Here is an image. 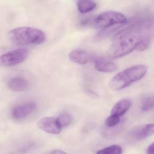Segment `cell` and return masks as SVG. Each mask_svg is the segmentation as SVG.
Segmentation results:
<instances>
[{
  "label": "cell",
  "instance_id": "1",
  "mask_svg": "<svg viewBox=\"0 0 154 154\" xmlns=\"http://www.w3.org/2000/svg\"><path fill=\"white\" fill-rule=\"evenodd\" d=\"M152 28L151 20H143L119 31L114 37L109 48V57L119 58L136 49L142 39L152 36Z\"/></svg>",
  "mask_w": 154,
  "mask_h": 154
},
{
  "label": "cell",
  "instance_id": "11",
  "mask_svg": "<svg viewBox=\"0 0 154 154\" xmlns=\"http://www.w3.org/2000/svg\"><path fill=\"white\" fill-rule=\"evenodd\" d=\"M8 87L11 91L20 92L26 90L29 87V83L24 78L17 77L12 78L8 82Z\"/></svg>",
  "mask_w": 154,
  "mask_h": 154
},
{
  "label": "cell",
  "instance_id": "16",
  "mask_svg": "<svg viewBox=\"0 0 154 154\" xmlns=\"http://www.w3.org/2000/svg\"><path fill=\"white\" fill-rule=\"evenodd\" d=\"M122 148L117 145L110 146L99 150L96 154H122Z\"/></svg>",
  "mask_w": 154,
  "mask_h": 154
},
{
  "label": "cell",
  "instance_id": "12",
  "mask_svg": "<svg viewBox=\"0 0 154 154\" xmlns=\"http://www.w3.org/2000/svg\"><path fill=\"white\" fill-rule=\"evenodd\" d=\"M131 105L132 102L130 100H122L114 106L111 110V114L121 117L128 111Z\"/></svg>",
  "mask_w": 154,
  "mask_h": 154
},
{
  "label": "cell",
  "instance_id": "6",
  "mask_svg": "<svg viewBox=\"0 0 154 154\" xmlns=\"http://www.w3.org/2000/svg\"><path fill=\"white\" fill-rule=\"evenodd\" d=\"M37 125L40 128L52 134H59L62 129L59 125L57 119L54 118H42L39 120Z\"/></svg>",
  "mask_w": 154,
  "mask_h": 154
},
{
  "label": "cell",
  "instance_id": "10",
  "mask_svg": "<svg viewBox=\"0 0 154 154\" xmlns=\"http://www.w3.org/2000/svg\"><path fill=\"white\" fill-rule=\"evenodd\" d=\"M94 65L97 70L105 73H112L117 69V66L115 63L102 57L96 58Z\"/></svg>",
  "mask_w": 154,
  "mask_h": 154
},
{
  "label": "cell",
  "instance_id": "3",
  "mask_svg": "<svg viewBox=\"0 0 154 154\" xmlns=\"http://www.w3.org/2000/svg\"><path fill=\"white\" fill-rule=\"evenodd\" d=\"M147 71V67L144 65H137L128 68L113 77L109 82V87L115 91L121 90L143 79Z\"/></svg>",
  "mask_w": 154,
  "mask_h": 154
},
{
  "label": "cell",
  "instance_id": "5",
  "mask_svg": "<svg viewBox=\"0 0 154 154\" xmlns=\"http://www.w3.org/2000/svg\"><path fill=\"white\" fill-rule=\"evenodd\" d=\"M29 52L26 49H18L7 52L0 57V66H13L24 61Z\"/></svg>",
  "mask_w": 154,
  "mask_h": 154
},
{
  "label": "cell",
  "instance_id": "15",
  "mask_svg": "<svg viewBox=\"0 0 154 154\" xmlns=\"http://www.w3.org/2000/svg\"><path fill=\"white\" fill-rule=\"evenodd\" d=\"M154 97L153 96H148L143 98L141 110L143 112H147L153 109Z\"/></svg>",
  "mask_w": 154,
  "mask_h": 154
},
{
  "label": "cell",
  "instance_id": "19",
  "mask_svg": "<svg viewBox=\"0 0 154 154\" xmlns=\"http://www.w3.org/2000/svg\"><path fill=\"white\" fill-rule=\"evenodd\" d=\"M46 154H68L65 153L63 151H61V150H54V151H51V152H49Z\"/></svg>",
  "mask_w": 154,
  "mask_h": 154
},
{
  "label": "cell",
  "instance_id": "4",
  "mask_svg": "<svg viewBox=\"0 0 154 154\" xmlns=\"http://www.w3.org/2000/svg\"><path fill=\"white\" fill-rule=\"evenodd\" d=\"M127 21L126 17L123 14L109 11L99 15L94 20V23L99 28H108L118 24H124Z\"/></svg>",
  "mask_w": 154,
  "mask_h": 154
},
{
  "label": "cell",
  "instance_id": "2",
  "mask_svg": "<svg viewBox=\"0 0 154 154\" xmlns=\"http://www.w3.org/2000/svg\"><path fill=\"white\" fill-rule=\"evenodd\" d=\"M12 42L17 45H39L45 42L46 36L44 32L31 27H19L9 32Z\"/></svg>",
  "mask_w": 154,
  "mask_h": 154
},
{
  "label": "cell",
  "instance_id": "17",
  "mask_svg": "<svg viewBox=\"0 0 154 154\" xmlns=\"http://www.w3.org/2000/svg\"><path fill=\"white\" fill-rule=\"evenodd\" d=\"M120 117L111 115L106 119L105 124L108 127L113 128L117 125L120 122Z\"/></svg>",
  "mask_w": 154,
  "mask_h": 154
},
{
  "label": "cell",
  "instance_id": "18",
  "mask_svg": "<svg viewBox=\"0 0 154 154\" xmlns=\"http://www.w3.org/2000/svg\"><path fill=\"white\" fill-rule=\"evenodd\" d=\"M146 154H154V144L153 143L150 145L146 152Z\"/></svg>",
  "mask_w": 154,
  "mask_h": 154
},
{
  "label": "cell",
  "instance_id": "13",
  "mask_svg": "<svg viewBox=\"0 0 154 154\" xmlns=\"http://www.w3.org/2000/svg\"><path fill=\"white\" fill-rule=\"evenodd\" d=\"M97 5L92 0H79L77 3L78 10L81 13H87L93 11Z\"/></svg>",
  "mask_w": 154,
  "mask_h": 154
},
{
  "label": "cell",
  "instance_id": "7",
  "mask_svg": "<svg viewBox=\"0 0 154 154\" xmlns=\"http://www.w3.org/2000/svg\"><path fill=\"white\" fill-rule=\"evenodd\" d=\"M36 108V105L34 103L24 104L14 107L13 109L12 115L15 119H22L32 113Z\"/></svg>",
  "mask_w": 154,
  "mask_h": 154
},
{
  "label": "cell",
  "instance_id": "8",
  "mask_svg": "<svg viewBox=\"0 0 154 154\" xmlns=\"http://www.w3.org/2000/svg\"><path fill=\"white\" fill-rule=\"evenodd\" d=\"M154 131V124H148L137 128L133 130L132 135L135 140L142 141L152 135Z\"/></svg>",
  "mask_w": 154,
  "mask_h": 154
},
{
  "label": "cell",
  "instance_id": "14",
  "mask_svg": "<svg viewBox=\"0 0 154 154\" xmlns=\"http://www.w3.org/2000/svg\"><path fill=\"white\" fill-rule=\"evenodd\" d=\"M57 121L61 128L69 125L72 121V118L68 113H62L57 118Z\"/></svg>",
  "mask_w": 154,
  "mask_h": 154
},
{
  "label": "cell",
  "instance_id": "9",
  "mask_svg": "<svg viewBox=\"0 0 154 154\" xmlns=\"http://www.w3.org/2000/svg\"><path fill=\"white\" fill-rule=\"evenodd\" d=\"M91 57L92 56L88 52L82 50H75L69 55V58L71 62L80 65L86 64Z\"/></svg>",
  "mask_w": 154,
  "mask_h": 154
}]
</instances>
